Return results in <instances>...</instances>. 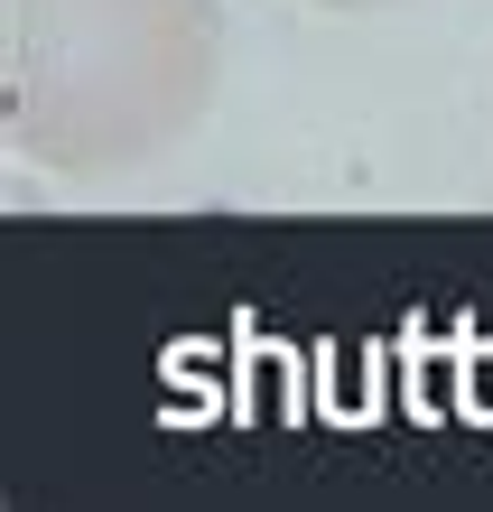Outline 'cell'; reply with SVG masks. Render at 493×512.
<instances>
[{
    "mask_svg": "<svg viewBox=\"0 0 493 512\" xmlns=\"http://www.w3.org/2000/svg\"><path fill=\"white\" fill-rule=\"evenodd\" d=\"M214 84L224 0H0V131L66 187L159 168Z\"/></svg>",
    "mask_w": 493,
    "mask_h": 512,
    "instance_id": "1",
    "label": "cell"
},
{
    "mask_svg": "<svg viewBox=\"0 0 493 512\" xmlns=\"http://www.w3.org/2000/svg\"><path fill=\"white\" fill-rule=\"evenodd\" d=\"M307 10H400V0H307Z\"/></svg>",
    "mask_w": 493,
    "mask_h": 512,
    "instance_id": "2",
    "label": "cell"
}]
</instances>
